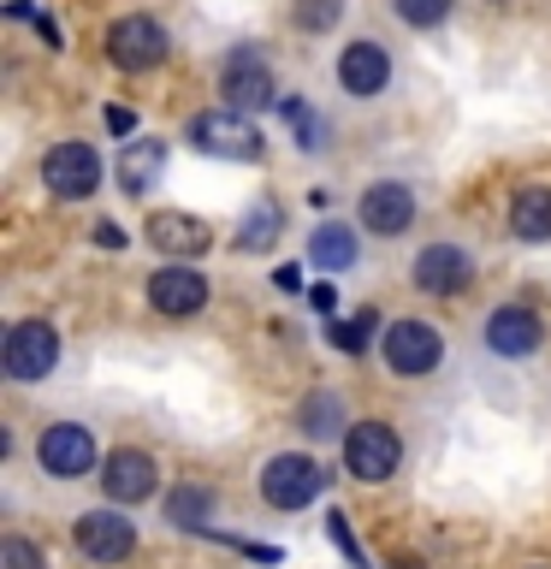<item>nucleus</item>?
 Returning a JSON list of instances; mask_svg holds the SVG:
<instances>
[{
    "mask_svg": "<svg viewBox=\"0 0 551 569\" xmlns=\"http://www.w3.org/2000/svg\"><path fill=\"white\" fill-rule=\"evenodd\" d=\"M208 505H213V498H208L202 487H178V492L167 498V516H172L178 528H202V522H208Z\"/></svg>",
    "mask_w": 551,
    "mask_h": 569,
    "instance_id": "obj_22",
    "label": "nucleus"
},
{
    "mask_svg": "<svg viewBox=\"0 0 551 569\" xmlns=\"http://www.w3.org/2000/svg\"><path fill=\"white\" fill-rule=\"evenodd\" d=\"M284 119L297 124V142H302V149H320V124H314V113H309V107L284 101Z\"/></svg>",
    "mask_w": 551,
    "mask_h": 569,
    "instance_id": "obj_29",
    "label": "nucleus"
},
{
    "mask_svg": "<svg viewBox=\"0 0 551 569\" xmlns=\"http://www.w3.org/2000/svg\"><path fill=\"white\" fill-rule=\"evenodd\" d=\"M107 60L119 71H154L167 60V30H160L154 18H119V24L107 30Z\"/></svg>",
    "mask_w": 551,
    "mask_h": 569,
    "instance_id": "obj_7",
    "label": "nucleus"
},
{
    "mask_svg": "<svg viewBox=\"0 0 551 569\" xmlns=\"http://www.w3.org/2000/svg\"><path fill=\"white\" fill-rule=\"evenodd\" d=\"M190 142L220 160H261V131L249 124V113H238V107H213V113H196L190 119Z\"/></svg>",
    "mask_w": 551,
    "mask_h": 569,
    "instance_id": "obj_1",
    "label": "nucleus"
},
{
    "mask_svg": "<svg viewBox=\"0 0 551 569\" xmlns=\"http://www.w3.org/2000/svg\"><path fill=\"white\" fill-rule=\"evenodd\" d=\"M149 302L160 315L184 320V315H196L208 302V279L196 273V267H160V273L149 279Z\"/></svg>",
    "mask_w": 551,
    "mask_h": 569,
    "instance_id": "obj_11",
    "label": "nucleus"
},
{
    "mask_svg": "<svg viewBox=\"0 0 551 569\" xmlns=\"http://www.w3.org/2000/svg\"><path fill=\"white\" fill-rule=\"evenodd\" d=\"M96 243H101V249H119V243H124V231H119L113 220H101V226H96Z\"/></svg>",
    "mask_w": 551,
    "mask_h": 569,
    "instance_id": "obj_31",
    "label": "nucleus"
},
{
    "mask_svg": "<svg viewBox=\"0 0 551 569\" xmlns=\"http://www.w3.org/2000/svg\"><path fill=\"white\" fill-rule=\"evenodd\" d=\"M302 427H309L314 439L332 433V427H338V398H332V391H314V398L302 403Z\"/></svg>",
    "mask_w": 551,
    "mask_h": 569,
    "instance_id": "obj_23",
    "label": "nucleus"
},
{
    "mask_svg": "<svg viewBox=\"0 0 551 569\" xmlns=\"http://www.w3.org/2000/svg\"><path fill=\"white\" fill-rule=\"evenodd\" d=\"M71 540L89 563H124L137 551V528L124 522L119 510H83L78 528H71Z\"/></svg>",
    "mask_w": 551,
    "mask_h": 569,
    "instance_id": "obj_6",
    "label": "nucleus"
},
{
    "mask_svg": "<svg viewBox=\"0 0 551 569\" xmlns=\"http://www.w3.org/2000/svg\"><path fill=\"white\" fill-rule=\"evenodd\" d=\"M226 96L238 113H256V107L273 101V71H267L256 53H238V60L226 66Z\"/></svg>",
    "mask_w": 551,
    "mask_h": 569,
    "instance_id": "obj_17",
    "label": "nucleus"
},
{
    "mask_svg": "<svg viewBox=\"0 0 551 569\" xmlns=\"http://www.w3.org/2000/svg\"><path fill=\"white\" fill-rule=\"evenodd\" d=\"M327 533H332V546L344 551V558H350L355 569H368V558H362V546H355V533H350V522H344V516H338V510L327 516Z\"/></svg>",
    "mask_w": 551,
    "mask_h": 569,
    "instance_id": "obj_27",
    "label": "nucleus"
},
{
    "mask_svg": "<svg viewBox=\"0 0 551 569\" xmlns=\"http://www.w3.org/2000/svg\"><path fill=\"white\" fill-rule=\"evenodd\" d=\"M101 487L113 505H142L154 492V457L149 451H113L101 462Z\"/></svg>",
    "mask_w": 551,
    "mask_h": 569,
    "instance_id": "obj_12",
    "label": "nucleus"
},
{
    "mask_svg": "<svg viewBox=\"0 0 551 569\" xmlns=\"http://www.w3.org/2000/svg\"><path fill=\"white\" fill-rule=\"evenodd\" d=\"M320 487H327V475H320L309 457H297V451H284V457H273V462L261 469V498H267L273 510H302V505H314Z\"/></svg>",
    "mask_w": 551,
    "mask_h": 569,
    "instance_id": "obj_3",
    "label": "nucleus"
},
{
    "mask_svg": "<svg viewBox=\"0 0 551 569\" xmlns=\"http://www.w3.org/2000/svg\"><path fill=\"white\" fill-rule=\"evenodd\" d=\"M385 78H391V60H385L380 42H350L344 60H338V83H344L350 96H380Z\"/></svg>",
    "mask_w": 551,
    "mask_h": 569,
    "instance_id": "obj_15",
    "label": "nucleus"
},
{
    "mask_svg": "<svg viewBox=\"0 0 551 569\" xmlns=\"http://www.w3.org/2000/svg\"><path fill=\"white\" fill-rule=\"evenodd\" d=\"M36 457H42L48 475L78 480V475L96 469V433H89V427H78V421H60V427H48V433H42Z\"/></svg>",
    "mask_w": 551,
    "mask_h": 569,
    "instance_id": "obj_8",
    "label": "nucleus"
},
{
    "mask_svg": "<svg viewBox=\"0 0 551 569\" xmlns=\"http://www.w3.org/2000/svg\"><path fill=\"white\" fill-rule=\"evenodd\" d=\"M469 279H474V261H469V249H457V243H427L415 256V284L433 297H457Z\"/></svg>",
    "mask_w": 551,
    "mask_h": 569,
    "instance_id": "obj_10",
    "label": "nucleus"
},
{
    "mask_svg": "<svg viewBox=\"0 0 551 569\" xmlns=\"http://www.w3.org/2000/svg\"><path fill=\"white\" fill-rule=\"evenodd\" d=\"M160 167H167V149L149 137H137V142H124V154H119V184L131 196H142V190H154Z\"/></svg>",
    "mask_w": 551,
    "mask_h": 569,
    "instance_id": "obj_19",
    "label": "nucleus"
},
{
    "mask_svg": "<svg viewBox=\"0 0 551 569\" xmlns=\"http://www.w3.org/2000/svg\"><path fill=\"white\" fill-rule=\"evenodd\" d=\"M409 220H415V196H409L403 184H373L362 196V226L380 231V238H398V231H409Z\"/></svg>",
    "mask_w": 551,
    "mask_h": 569,
    "instance_id": "obj_16",
    "label": "nucleus"
},
{
    "mask_svg": "<svg viewBox=\"0 0 551 569\" xmlns=\"http://www.w3.org/2000/svg\"><path fill=\"white\" fill-rule=\"evenodd\" d=\"M309 261L320 267V273H344V267L355 261V231L350 226H314V238H309Z\"/></svg>",
    "mask_w": 551,
    "mask_h": 569,
    "instance_id": "obj_20",
    "label": "nucleus"
},
{
    "mask_svg": "<svg viewBox=\"0 0 551 569\" xmlns=\"http://www.w3.org/2000/svg\"><path fill=\"white\" fill-rule=\"evenodd\" d=\"M487 345L498 356H533V350L545 345V320L533 315V309H522V302H510V309H498L487 320Z\"/></svg>",
    "mask_w": 551,
    "mask_h": 569,
    "instance_id": "obj_13",
    "label": "nucleus"
},
{
    "mask_svg": "<svg viewBox=\"0 0 551 569\" xmlns=\"http://www.w3.org/2000/svg\"><path fill=\"white\" fill-rule=\"evenodd\" d=\"M338 12H344V0H297V24L302 30H332Z\"/></svg>",
    "mask_w": 551,
    "mask_h": 569,
    "instance_id": "obj_24",
    "label": "nucleus"
},
{
    "mask_svg": "<svg viewBox=\"0 0 551 569\" xmlns=\"http://www.w3.org/2000/svg\"><path fill=\"white\" fill-rule=\"evenodd\" d=\"M309 302H314L320 315H332V309H338V284H314V291H309Z\"/></svg>",
    "mask_w": 551,
    "mask_h": 569,
    "instance_id": "obj_30",
    "label": "nucleus"
},
{
    "mask_svg": "<svg viewBox=\"0 0 551 569\" xmlns=\"http://www.w3.org/2000/svg\"><path fill=\"white\" fill-rule=\"evenodd\" d=\"M273 284H279V291H297V284H302V273H297V267H279V273H273Z\"/></svg>",
    "mask_w": 551,
    "mask_h": 569,
    "instance_id": "obj_32",
    "label": "nucleus"
},
{
    "mask_svg": "<svg viewBox=\"0 0 551 569\" xmlns=\"http://www.w3.org/2000/svg\"><path fill=\"white\" fill-rule=\"evenodd\" d=\"M444 12H451V0H398V18H403V24H415V30L444 24Z\"/></svg>",
    "mask_w": 551,
    "mask_h": 569,
    "instance_id": "obj_25",
    "label": "nucleus"
},
{
    "mask_svg": "<svg viewBox=\"0 0 551 569\" xmlns=\"http://www.w3.org/2000/svg\"><path fill=\"white\" fill-rule=\"evenodd\" d=\"M273 238H279V208L256 202V208H249V220L238 226V243L243 249H273Z\"/></svg>",
    "mask_w": 551,
    "mask_h": 569,
    "instance_id": "obj_21",
    "label": "nucleus"
},
{
    "mask_svg": "<svg viewBox=\"0 0 551 569\" xmlns=\"http://www.w3.org/2000/svg\"><path fill=\"white\" fill-rule=\"evenodd\" d=\"M0 569H42V551L30 540H0Z\"/></svg>",
    "mask_w": 551,
    "mask_h": 569,
    "instance_id": "obj_28",
    "label": "nucleus"
},
{
    "mask_svg": "<svg viewBox=\"0 0 551 569\" xmlns=\"http://www.w3.org/2000/svg\"><path fill=\"white\" fill-rule=\"evenodd\" d=\"M444 356V338L439 327H427V320H398V327L385 332V362L398 373H433Z\"/></svg>",
    "mask_w": 551,
    "mask_h": 569,
    "instance_id": "obj_9",
    "label": "nucleus"
},
{
    "mask_svg": "<svg viewBox=\"0 0 551 569\" xmlns=\"http://www.w3.org/2000/svg\"><path fill=\"white\" fill-rule=\"evenodd\" d=\"M368 332H373V315H355V320H332V345H338V350H350V356L368 345Z\"/></svg>",
    "mask_w": 551,
    "mask_h": 569,
    "instance_id": "obj_26",
    "label": "nucleus"
},
{
    "mask_svg": "<svg viewBox=\"0 0 551 569\" xmlns=\"http://www.w3.org/2000/svg\"><path fill=\"white\" fill-rule=\"evenodd\" d=\"M142 238H149L154 249H167V256H202V249L213 243V231L196 220V213H172V208H160L149 213V226H142Z\"/></svg>",
    "mask_w": 551,
    "mask_h": 569,
    "instance_id": "obj_14",
    "label": "nucleus"
},
{
    "mask_svg": "<svg viewBox=\"0 0 551 569\" xmlns=\"http://www.w3.org/2000/svg\"><path fill=\"white\" fill-rule=\"evenodd\" d=\"M42 178L60 202H83V196L101 190V154L89 149V142H60V149H48Z\"/></svg>",
    "mask_w": 551,
    "mask_h": 569,
    "instance_id": "obj_4",
    "label": "nucleus"
},
{
    "mask_svg": "<svg viewBox=\"0 0 551 569\" xmlns=\"http://www.w3.org/2000/svg\"><path fill=\"white\" fill-rule=\"evenodd\" d=\"M510 226H515V238H522V243H551V184L515 190Z\"/></svg>",
    "mask_w": 551,
    "mask_h": 569,
    "instance_id": "obj_18",
    "label": "nucleus"
},
{
    "mask_svg": "<svg viewBox=\"0 0 551 569\" xmlns=\"http://www.w3.org/2000/svg\"><path fill=\"white\" fill-rule=\"evenodd\" d=\"M398 462H403V445L385 421H355L344 433V469L355 480H391Z\"/></svg>",
    "mask_w": 551,
    "mask_h": 569,
    "instance_id": "obj_2",
    "label": "nucleus"
},
{
    "mask_svg": "<svg viewBox=\"0 0 551 569\" xmlns=\"http://www.w3.org/2000/svg\"><path fill=\"white\" fill-rule=\"evenodd\" d=\"M60 362V332L48 320H18L7 332V373L12 380H48Z\"/></svg>",
    "mask_w": 551,
    "mask_h": 569,
    "instance_id": "obj_5",
    "label": "nucleus"
}]
</instances>
